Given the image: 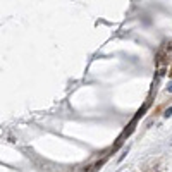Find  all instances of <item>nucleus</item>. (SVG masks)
I'll use <instances>...</instances> for the list:
<instances>
[{
    "label": "nucleus",
    "mask_w": 172,
    "mask_h": 172,
    "mask_svg": "<svg viewBox=\"0 0 172 172\" xmlns=\"http://www.w3.org/2000/svg\"><path fill=\"white\" fill-rule=\"evenodd\" d=\"M105 160H107V158H101V160H98V162H96L95 165H93V167H91V171H90V172H96V171H98V169L101 167V165L105 163Z\"/></svg>",
    "instance_id": "obj_1"
},
{
    "label": "nucleus",
    "mask_w": 172,
    "mask_h": 172,
    "mask_svg": "<svg viewBox=\"0 0 172 172\" xmlns=\"http://www.w3.org/2000/svg\"><path fill=\"white\" fill-rule=\"evenodd\" d=\"M163 115H165V117H171V115H172V107H169V109L165 110V114H163Z\"/></svg>",
    "instance_id": "obj_2"
},
{
    "label": "nucleus",
    "mask_w": 172,
    "mask_h": 172,
    "mask_svg": "<svg viewBox=\"0 0 172 172\" xmlns=\"http://www.w3.org/2000/svg\"><path fill=\"white\" fill-rule=\"evenodd\" d=\"M167 91H169V93H172V83L169 84V86H167Z\"/></svg>",
    "instance_id": "obj_3"
},
{
    "label": "nucleus",
    "mask_w": 172,
    "mask_h": 172,
    "mask_svg": "<svg viewBox=\"0 0 172 172\" xmlns=\"http://www.w3.org/2000/svg\"><path fill=\"white\" fill-rule=\"evenodd\" d=\"M169 78H172V67L169 69Z\"/></svg>",
    "instance_id": "obj_4"
},
{
    "label": "nucleus",
    "mask_w": 172,
    "mask_h": 172,
    "mask_svg": "<svg viewBox=\"0 0 172 172\" xmlns=\"http://www.w3.org/2000/svg\"><path fill=\"white\" fill-rule=\"evenodd\" d=\"M169 52H172V47H169Z\"/></svg>",
    "instance_id": "obj_5"
}]
</instances>
